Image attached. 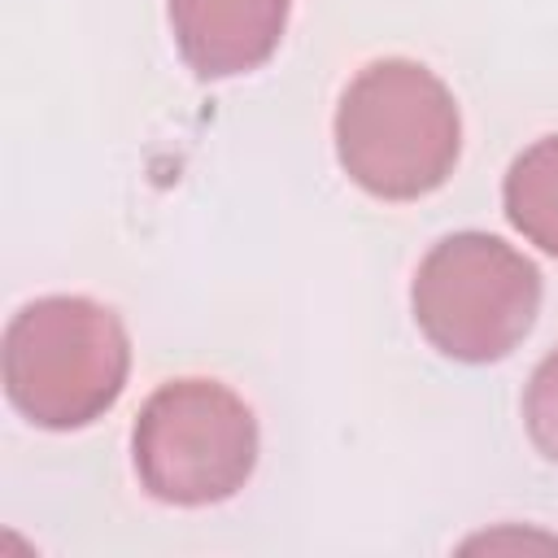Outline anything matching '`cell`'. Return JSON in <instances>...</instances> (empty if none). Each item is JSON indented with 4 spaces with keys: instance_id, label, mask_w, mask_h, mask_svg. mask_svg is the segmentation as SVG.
Masks as SVG:
<instances>
[{
    "instance_id": "1",
    "label": "cell",
    "mask_w": 558,
    "mask_h": 558,
    "mask_svg": "<svg viewBox=\"0 0 558 558\" xmlns=\"http://www.w3.org/2000/svg\"><path fill=\"white\" fill-rule=\"evenodd\" d=\"M458 148V105L418 61H371L340 96L336 157L344 174L379 201H418L436 192L453 174Z\"/></svg>"
},
{
    "instance_id": "2",
    "label": "cell",
    "mask_w": 558,
    "mask_h": 558,
    "mask_svg": "<svg viewBox=\"0 0 558 558\" xmlns=\"http://www.w3.org/2000/svg\"><path fill=\"white\" fill-rule=\"evenodd\" d=\"M4 392L39 427L70 432L100 418L126 388L122 318L87 296H39L4 327Z\"/></svg>"
},
{
    "instance_id": "3",
    "label": "cell",
    "mask_w": 558,
    "mask_h": 558,
    "mask_svg": "<svg viewBox=\"0 0 558 558\" xmlns=\"http://www.w3.org/2000/svg\"><path fill=\"white\" fill-rule=\"evenodd\" d=\"M414 323L453 362H497L536 323L541 270L497 235L458 231L427 248L410 288Z\"/></svg>"
},
{
    "instance_id": "4",
    "label": "cell",
    "mask_w": 558,
    "mask_h": 558,
    "mask_svg": "<svg viewBox=\"0 0 558 558\" xmlns=\"http://www.w3.org/2000/svg\"><path fill=\"white\" fill-rule=\"evenodd\" d=\"M140 484L170 506H209L244 488L257 466V418L218 379L161 384L131 432Z\"/></svg>"
},
{
    "instance_id": "5",
    "label": "cell",
    "mask_w": 558,
    "mask_h": 558,
    "mask_svg": "<svg viewBox=\"0 0 558 558\" xmlns=\"http://www.w3.org/2000/svg\"><path fill=\"white\" fill-rule=\"evenodd\" d=\"M292 0H170L179 57L201 78L257 70L283 39Z\"/></svg>"
},
{
    "instance_id": "6",
    "label": "cell",
    "mask_w": 558,
    "mask_h": 558,
    "mask_svg": "<svg viewBox=\"0 0 558 558\" xmlns=\"http://www.w3.org/2000/svg\"><path fill=\"white\" fill-rule=\"evenodd\" d=\"M501 201L514 231L558 257V135H545L514 157L501 183Z\"/></svg>"
},
{
    "instance_id": "7",
    "label": "cell",
    "mask_w": 558,
    "mask_h": 558,
    "mask_svg": "<svg viewBox=\"0 0 558 558\" xmlns=\"http://www.w3.org/2000/svg\"><path fill=\"white\" fill-rule=\"evenodd\" d=\"M523 423H527V436L532 445L558 462V349L541 357V366L532 371L527 379V392H523Z\"/></svg>"
}]
</instances>
